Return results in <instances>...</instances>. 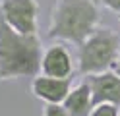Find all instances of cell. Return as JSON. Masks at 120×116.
<instances>
[{
    "label": "cell",
    "mask_w": 120,
    "mask_h": 116,
    "mask_svg": "<svg viewBox=\"0 0 120 116\" xmlns=\"http://www.w3.org/2000/svg\"><path fill=\"white\" fill-rule=\"evenodd\" d=\"M112 68H114V72L120 75V54H118V58H116V62H114V66H112Z\"/></svg>",
    "instance_id": "7c38bea8"
},
{
    "label": "cell",
    "mask_w": 120,
    "mask_h": 116,
    "mask_svg": "<svg viewBox=\"0 0 120 116\" xmlns=\"http://www.w3.org/2000/svg\"><path fill=\"white\" fill-rule=\"evenodd\" d=\"M0 18L23 35H37L39 2L37 0H0Z\"/></svg>",
    "instance_id": "277c9868"
},
{
    "label": "cell",
    "mask_w": 120,
    "mask_h": 116,
    "mask_svg": "<svg viewBox=\"0 0 120 116\" xmlns=\"http://www.w3.org/2000/svg\"><path fill=\"white\" fill-rule=\"evenodd\" d=\"M83 79L91 87L95 105L112 103V105L120 106V75L114 70H107V72H99V74H89V75H83Z\"/></svg>",
    "instance_id": "8992f818"
},
{
    "label": "cell",
    "mask_w": 120,
    "mask_h": 116,
    "mask_svg": "<svg viewBox=\"0 0 120 116\" xmlns=\"http://www.w3.org/2000/svg\"><path fill=\"white\" fill-rule=\"evenodd\" d=\"M72 91V77H52L39 74L31 81V93L45 105H60Z\"/></svg>",
    "instance_id": "5b68a950"
},
{
    "label": "cell",
    "mask_w": 120,
    "mask_h": 116,
    "mask_svg": "<svg viewBox=\"0 0 120 116\" xmlns=\"http://www.w3.org/2000/svg\"><path fill=\"white\" fill-rule=\"evenodd\" d=\"M120 54V39L107 25H99L81 45H78V70L81 75L107 72Z\"/></svg>",
    "instance_id": "3957f363"
},
{
    "label": "cell",
    "mask_w": 120,
    "mask_h": 116,
    "mask_svg": "<svg viewBox=\"0 0 120 116\" xmlns=\"http://www.w3.org/2000/svg\"><path fill=\"white\" fill-rule=\"evenodd\" d=\"M101 6H105L107 10L114 12V14H120V0H103Z\"/></svg>",
    "instance_id": "8fae6325"
},
{
    "label": "cell",
    "mask_w": 120,
    "mask_h": 116,
    "mask_svg": "<svg viewBox=\"0 0 120 116\" xmlns=\"http://www.w3.org/2000/svg\"><path fill=\"white\" fill-rule=\"evenodd\" d=\"M43 116H72L68 110H66V106L60 103V105H45L43 106Z\"/></svg>",
    "instance_id": "30bf717a"
},
{
    "label": "cell",
    "mask_w": 120,
    "mask_h": 116,
    "mask_svg": "<svg viewBox=\"0 0 120 116\" xmlns=\"http://www.w3.org/2000/svg\"><path fill=\"white\" fill-rule=\"evenodd\" d=\"M43 50L37 35L18 33L0 18V79L39 75Z\"/></svg>",
    "instance_id": "6da1fadb"
},
{
    "label": "cell",
    "mask_w": 120,
    "mask_h": 116,
    "mask_svg": "<svg viewBox=\"0 0 120 116\" xmlns=\"http://www.w3.org/2000/svg\"><path fill=\"white\" fill-rule=\"evenodd\" d=\"M41 74L52 75V77H72L74 74L72 54L62 43H54L43 50Z\"/></svg>",
    "instance_id": "52a82bcc"
},
{
    "label": "cell",
    "mask_w": 120,
    "mask_h": 116,
    "mask_svg": "<svg viewBox=\"0 0 120 116\" xmlns=\"http://www.w3.org/2000/svg\"><path fill=\"white\" fill-rule=\"evenodd\" d=\"M99 27V4L93 0H58L52 6L49 39L81 45Z\"/></svg>",
    "instance_id": "7a4b0ae2"
},
{
    "label": "cell",
    "mask_w": 120,
    "mask_h": 116,
    "mask_svg": "<svg viewBox=\"0 0 120 116\" xmlns=\"http://www.w3.org/2000/svg\"><path fill=\"white\" fill-rule=\"evenodd\" d=\"M118 18H120V14H118Z\"/></svg>",
    "instance_id": "5bb4252c"
},
{
    "label": "cell",
    "mask_w": 120,
    "mask_h": 116,
    "mask_svg": "<svg viewBox=\"0 0 120 116\" xmlns=\"http://www.w3.org/2000/svg\"><path fill=\"white\" fill-rule=\"evenodd\" d=\"M93 2H97V4H99V6H101V4H103V0H93Z\"/></svg>",
    "instance_id": "4fadbf2b"
},
{
    "label": "cell",
    "mask_w": 120,
    "mask_h": 116,
    "mask_svg": "<svg viewBox=\"0 0 120 116\" xmlns=\"http://www.w3.org/2000/svg\"><path fill=\"white\" fill-rule=\"evenodd\" d=\"M62 105L66 106V110L72 116H89L91 110H93V106H95L93 93H91L89 83L85 79H81L78 85H74Z\"/></svg>",
    "instance_id": "ba28073f"
},
{
    "label": "cell",
    "mask_w": 120,
    "mask_h": 116,
    "mask_svg": "<svg viewBox=\"0 0 120 116\" xmlns=\"http://www.w3.org/2000/svg\"><path fill=\"white\" fill-rule=\"evenodd\" d=\"M89 116H120V106L112 103H99L93 106Z\"/></svg>",
    "instance_id": "9c48e42d"
}]
</instances>
